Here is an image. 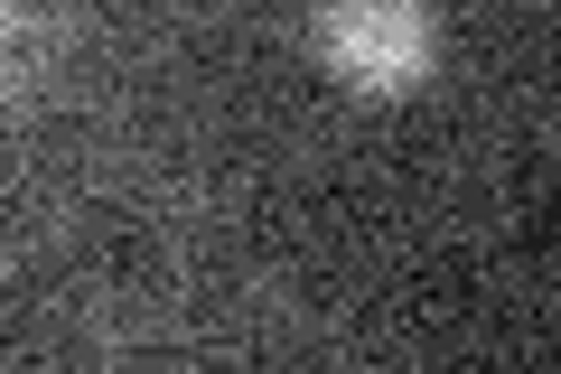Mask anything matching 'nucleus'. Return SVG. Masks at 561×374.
I'll return each mask as SVG.
<instances>
[{"instance_id": "1", "label": "nucleus", "mask_w": 561, "mask_h": 374, "mask_svg": "<svg viewBox=\"0 0 561 374\" xmlns=\"http://www.w3.org/2000/svg\"><path fill=\"white\" fill-rule=\"evenodd\" d=\"M319 57L346 94H421L431 57H440V20H431V0H319Z\"/></svg>"}, {"instance_id": "2", "label": "nucleus", "mask_w": 561, "mask_h": 374, "mask_svg": "<svg viewBox=\"0 0 561 374\" xmlns=\"http://www.w3.org/2000/svg\"><path fill=\"white\" fill-rule=\"evenodd\" d=\"M0 20H10V0H0Z\"/></svg>"}]
</instances>
